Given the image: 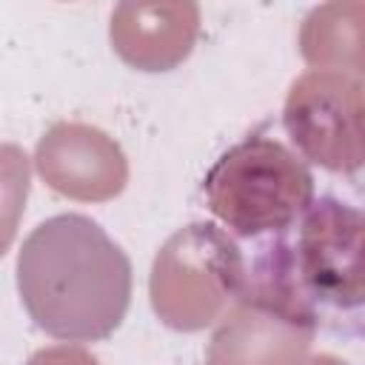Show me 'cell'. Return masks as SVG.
Returning <instances> with one entry per match:
<instances>
[{
    "mask_svg": "<svg viewBox=\"0 0 365 365\" xmlns=\"http://www.w3.org/2000/svg\"><path fill=\"white\" fill-rule=\"evenodd\" d=\"M259 251L319 322L331 314H359L365 299L362 214L354 205L336 197L311 200L294 234L285 228Z\"/></svg>",
    "mask_w": 365,
    "mask_h": 365,
    "instance_id": "obj_2",
    "label": "cell"
},
{
    "mask_svg": "<svg viewBox=\"0 0 365 365\" xmlns=\"http://www.w3.org/2000/svg\"><path fill=\"white\" fill-rule=\"evenodd\" d=\"M319 317L279 277L259 251L245 274V285L220 314L211 336V362H294L305 359Z\"/></svg>",
    "mask_w": 365,
    "mask_h": 365,
    "instance_id": "obj_5",
    "label": "cell"
},
{
    "mask_svg": "<svg viewBox=\"0 0 365 365\" xmlns=\"http://www.w3.org/2000/svg\"><path fill=\"white\" fill-rule=\"evenodd\" d=\"M208 211L237 237H262L291 228L314 200L308 165L271 137H245L205 174Z\"/></svg>",
    "mask_w": 365,
    "mask_h": 365,
    "instance_id": "obj_3",
    "label": "cell"
},
{
    "mask_svg": "<svg viewBox=\"0 0 365 365\" xmlns=\"http://www.w3.org/2000/svg\"><path fill=\"white\" fill-rule=\"evenodd\" d=\"M200 37L197 0H117L108 20L114 54L137 71H171Z\"/></svg>",
    "mask_w": 365,
    "mask_h": 365,
    "instance_id": "obj_8",
    "label": "cell"
},
{
    "mask_svg": "<svg viewBox=\"0 0 365 365\" xmlns=\"http://www.w3.org/2000/svg\"><path fill=\"white\" fill-rule=\"evenodd\" d=\"M351 3L331 0V3H325L319 9H314L305 17L302 31H299V48H302V57L311 66L348 71L345 68V48L354 57H359V46L345 43V34H359V14L354 20H348V26H342L345 23V11H348Z\"/></svg>",
    "mask_w": 365,
    "mask_h": 365,
    "instance_id": "obj_9",
    "label": "cell"
},
{
    "mask_svg": "<svg viewBox=\"0 0 365 365\" xmlns=\"http://www.w3.org/2000/svg\"><path fill=\"white\" fill-rule=\"evenodd\" d=\"M245 259L228 231L191 222L174 231L154 257L148 277L151 308L174 331H202L220 319L245 285Z\"/></svg>",
    "mask_w": 365,
    "mask_h": 365,
    "instance_id": "obj_4",
    "label": "cell"
},
{
    "mask_svg": "<svg viewBox=\"0 0 365 365\" xmlns=\"http://www.w3.org/2000/svg\"><path fill=\"white\" fill-rule=\"evenodd\" d=\"M17 291L31 322L48 336L97 342L125 319L131 262L91 217L57 214L23 240Z\"/></svg>",
    "mask_w": 365,
    "mask_h": 365,
    "instance_id": "obj_1",
    "label": "cell"
},
{
    "mask_svg": "<svg viewBox=\"0 0 365 365\" xmlns=\"http://www.w3.org/2000/svg\"><path fill=\"white\" fill-rule=\"evenodd\" d=\"M285 131L311 163L351 174L362 165V80L354 71L299 74L282 108Z\"/></svg>",
    "mask_w": 365,
    "mask_h": 365,
    "instance_id": "obj_6",
    "label": "cell"
},
{
    "mask_svg": "<svg viewBox=\"0 0 365 365\" xmlns=\"http://www.w3.org/2000/svg\"><path fill=\"white\" fill-rule=\"evenodd\" d=\"M40 180L77 202H108L128 182V160L114 137L88 123H54L37 143Z\"/></svg>",
    "mask_w": 365,
    "mask_h": 365,
    "instance_id": "obj_7",
    "label": "cell"
},
{
    "mask_svg": "<svg viewBox=\"0 0 365 365\" xmlns=\"http://www.w3.org/2000/svg\"><path fill=\"white\" fill-rule=\"evenodd\" d=\"M31 188V160L14 143H0V259L17 237Z\"/></svg>",
    "mask_w": 365,
    "mask_h": 365,
    "instance_id": "obj_10",
    "label": "cell"
}]
</instances>
